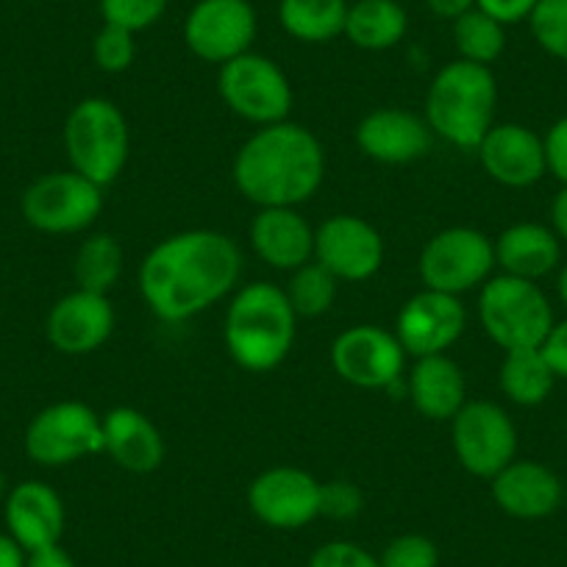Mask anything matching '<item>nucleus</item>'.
Returning <instances> with one entry per match:
<instances>
[{"label":"nucleus","mask_w":567,"mask_h":567,"mask_svg":"<svg viewBox=\"0 0 567 567\" xmlns=\"http://www.w3.org/2000/svg\"><path fill=\"white\" fill-rule=\"evenodd\" d=\"M243 254L228 234L212 228L162 239L140 265V296L165 323L206 312L237 287Z\"/></svg>","instance_id":"f257e3e1"},{"label":"nucleus","mask_w":567,"mask_h":567,"mask_svg":"<svg viewBox=\"0 0 567 567\" xmlns=\"http://www.w3.org/2000/svg\"><path fill=\"white\" fill-rule=\"evenodd\" d=\"M323 176V145L312 131L290 120L261 125L234 159V184L259 209L307 204Z\"/></svg>","instance_id":"f03ea898"},{"label":"nucleus","mask_w":567,"mask_h":567,"mask_svg":"<svg viewBox=\"0 0 567 567\" xmlns=\"http://www.w3.org/2000/svg\"><path fill=\"white\" fill-rule=\"evenodd\" d=\"M298 315L284 287L254 281L234 296L226 312V348L239 368L267 373L278 368L296 342Z\"/></svg>","instance_id":"7ed1b4c3"},{"label":"nucleus","mask_w":567,"mask_h":567,"mask_svg":"<svg viewBox=\"0 0 567 567\" xmlns=\"http://www.w3.org/2000/svg\"><path fill=\"white\" fill-rule=\"evenodd\" d=\"M495 103H498V84L493 70L456 59L445 64L429 86L425 123L456 148L476 151L493 128Z\"/></svg>","instance_id":"20e7f679"},{"label":"nucleus","mask_w":567,"mask_h":567,"mask_svg":"<svg viewBox=\"0 0 567 567\" xmlns=\"http://www.w3.org/2000/svg\"><path fill=\"white\" fill-rule=\"evenodd\" d=\"M64 148L75 173L109 187L128 162V120L106 97H84L64 120Z\"/></svg>","instance_id":"39448f33"},{"label":"nucleus","mask_w":567,"mask_h":567,"mask_svg":"<svg viewBox=\"0 0 567 567\" xmlns=\"http://www.w3.org/2000/svg\"><path fill=\"white\" fill-rule=\"evenodd\" d=\"M478 318L484 331L504 351L539 348L554 329V312L534 281L515 276L489 278L478 298Z\"/></svg>","instance_id":"423d86ee"},{"label":"nucleus","mask_w":567,"mask_h":567,"mask_svg":"<svg viewBox=\"0 0 567 567\" xmlns=\"http://www.w3.org/2000/svg\"><path fill=\"white\" fill-rule=\"evenodd\" d=\"M103 451V417L81 401H59L34 414L25 454L42 467H64Z\"/></svg>","instance_id":"0eeeda50"},{"label":"nucleus","mask_w":567,"mask_h":567,"mask_svg":"<svg viewBox=\"0 0 567 567\" xmlns=\"http://www.w3.org/2000/svg\"><path fill=\"white\" fill-rule=\"evenodd\" d=\"M25 223L42 234H79L103 212V187L75 171L37 178L20 200Z\"/></svg>","instance_id":"6e6552de"},{"label":"nucleus","mask_w":567,"mask_h":567,"mask_svg":"<svg viewBox=\"0 0 567 567\" xmlns=\"http://www.w3.org/2000/svg\"><path fill=\"white\" fill-rule=\"evenodd\" d=\"M220 95L234 114L248 123H284L292 112V86L272 59L243 53L220 68Z\"/></svg>","instance_id":"1a4fd4ad"},{"label":"nucleus","mask_w":567,"mask_h":567,"mask_svg":"<svg viewBox=\"0 0 567 567\" xmlns=\"http://www.w3.org/2000/svg\"><path fill=\"white\" fill-rule=\"evenodd\" d=\"M495 267V248L476 228H445L425 243L420 254V278L425 290L460 298L484 284Z\"/></svg>","instance_id":"9d476101"},{"label":"nucleus","mask_w":567,"mask_h":567,"mask_svg":"<svg viewBox=\"0 0 567 567\" xmlns=\"http://www.w3.org/2000/svg\"><path fill=\"white\" fill-rule=\"evenodd\" d=\"M451 443L471 476L493 478L515 460L517 429L498 403L467 401L451 420Z\"/></svg>","instance_id":"9b49d317"},{"label":"nucleus","mask_w":567,"mask_h":567,"mask_svg":"<svg viewBox=\"0 0 567 567\" xmlns=\"http://www.w3.org/2000/svg\"><path fill=\"white\" fill-rule=\"evenodd\" d=\"M256 12L248 0H198L184 20V42L209 64H226L250 51Z\"/></svg>","instance_id":"f8f14e48"},{"label":"nucleus","mask_w":567,"mask_h":567,"mask_svg":"<svg viewBox=\"0 0 567 567\" xmlns=\"http://www.w3.org/2000/svg\"><path fill=\"white\" fill-rule=\"evenodd\" d=\"M406 351L395 331L381 326H353L331 346V364L337 375L359 390H386L403 373Z\"/></svg>","instance_id":"ddd939ff"},{"label":"nucleus","mask_w":567,"mask_h":567,"mask_svg":"<svg viewBox=\"0 0 567 567\" xmlns=\"http://www.w3.org/2000/svg\"><path fill=\"white\" fill-rule=\"evenodd\" d=\"M315 261L337 281H368L384 265V239L357 215H334L315 231Z\"/></svg>","instance_id":"4468645a"},{"label":"nucleus","mask_w":567,"mask_h":567,"mask_svg":"<svg viewBox=\"0 0 567 567\" xmlns=\"http://www.w3.org/2000/svg\"><path fill=\"white\" fill-rule=\"evenodd\" d=\"M465 307L449 292L423 290L403 303L395 337L414 359L445 353L465 331Z\"/></svg>","instance_id":"2eb2a0df"},{"label":"nucleus","mask_w":567,"mask_h":567,"mask_svg":"<svg viewBox=\"0 0 567 567\" xmlns=\"http://www.w3.org/2000/svg\"><path fill=\"white\" fill-rule=\"evenodd\" d=\"M248 506L272 528H301L320 517V482L301 467H270L248 489Z\"/></svg>","instance_id":"dca6fc26"},{"label":"nucleus","mask_w":567,"mask_h":567,"mask_svg":"<svg viewBox=\"0 0 567 567\" xmlns=\"http://www.w3.org/2000/svg\"><path fill=\"white\" fill-rule=\"evenodd\" d=\"M114 331V309L109 296L75 290L59 298L48 315V340L64 357H86L97 351Z\"/></svg>","instance_id":"f3484780"},{"label":"nucleus","mask_w":567,"mask_h":567,"mask_svg":"<svg viewBox=\"0 0 567 567\" xmlns=\"http://www.w3.org/2000/svg\"><path fill=\"white\" fill-rule=\"evenodd\" d=\"M476 151L487 176L504 187H532L548 173L543 140L526 125H493Z\"/></svg>","instance_id":"a211bd4d"},{"label":"nucleus","mask_w":567,"mask_h":567,"mask_svg":"<svg viewBox=\"0 0 567 567\" xmlns=\"http://www.w3.org/2000/svg\"><path fill=\"white\" fill-rule=\"evenodd\" d=\"M434 131L406 109H375L359 123L357 145L381 165H409L432 151Z\"/></svg>","instance_id":"6ab92c4d"},{"label":"nucleus","mask_w":567,"mask_h":567,"mask_svg":"<svg viewBox=\"0 0 567 567\" xmlns=\"http://www.w3.org/2000/svg\"><path fill=\"white\" fill-rule=\"evenodd\" d=\"M493 498L501 512L517 520H539L559 509L561 482L550 467L532 460H512L493 478Z\"/></svg>","instance_id":"aec40b11"},{"label":"nucleus","mask_w":567,"mask_h":567,"mask_svg":"<svg viewBox=\"0 0 567 567\" xmlns=\"http://www.w3.org/2000/svg\"><path fill=\"white\" fill-rule=\"evenodd\" d=\"M7 528L23 550L56 545L64 532V504L56 489L45 482H23L9 489L3 501Z\"/></svg>","instance_id":"412c9836"},{"label":"nucleus","mask_w":567,"mask_h":567,"mask_svg":"<svg viewBox=\"0 0 567 567\" xmlns=\"http://www.w3.org/2000/svg\"><path fill=\"white\" fill-rule=\"evenodd\" d=\"M250 245L265 265L292 272L315 259V228L292 206H270L250 223Z\"/></svg>","instance_id":"4be33fe9"},{"label":"nucleus","mask_w":567,"mask_h":567,"mask_svg":"<svg viewBox=\"0 0 567 567\" xmlns=\"http://www.w3.org/2000/svg\"><path fill=\"white\" fill-rule=\"evenodd\" d=\"M103 451L128 473H154L165 462L159 429L131 406H117L103 417Z\"/></svg>","instance_id":"5701e85b"},{"label":"nucleus","mask_w":567,"mask_h":567,"mask_svg":"<svg viewBox=\"0 0 567 567\" xmlns=\"http://www.w3.org/2000/svg\"><path fill=\"white\" fill-rule=\"evenodd\" d=\"M409 398L423 417L454 420L467 403L462 368L445 353L417 359L409 373Z\"/></svg>","instance_id":"b1692460"},{"label":"nucleus","mask_w":567,"mask_h":567,"mask_svg":"<svg viewBox=\"0 0 567 567\" xmlns=\"http://www.w3.org/2000/svg\"><path fill=\"white\" fill-rule=\"evenodd\" d=\"M495 248V265L506 276L526 278V281H537V278L548 276L556 265H559V237L550 228L539 226V223H517L509 226L498 239L493 243Z\"/></svg>","instance_id":"393cba45"},{"label":"nucleus","mask_w":567,"mask_h":567,"mask_svg":"<svg viewBox=\"0 0 567 567\" xmlns=\"http://www.w3.org/2000/svg\"><path fill=\"white\" fill-rule=\"evenodd\" d=\"M406 29V9L398 0H357L348 7L346 37L362 51H390Z\"/></svg>","instance_id":"a878e982"},{"label":"nucleus","mask_w":567,"mask_h":567,"mask_svg":"<svg viewBox=\"0 0 567 567\" xmlns=\"http://www.w3.org/2000/svg\"><path fill=\"white\" fill-rule=\"evenodd\" d=\"M348 0H281L278 20L298 42L320 45L346 34Z\"/></svg>","instance_id":"bb28decb"},{"label":"nucleus","mask_w":567,"mask_h":567,"mask_svg":"<svg viewBox=\"0 0 567 567\" xmlns=\"http://www.w3.org/2000/svg\"><path fill=\"white\" fill-rule=\"evenodd\" d=\"M554 370L539 348H515L506 351L498 370V384L504 395L517 406H537L554 390Z\"/></svg>","instance_id":"cd10ccee"},{"label":"nucleus","mask_w":567,"mask_h":567,"mask_svg":"<svg viewBox=\"0 0 567 567\" xmlns=\"http://www.w3.org/2000/svg\"><path fill=\"white\" fill-rule=\"evenodd\" d=\"M123 248H120L112 234H92L90 239L81 243L73 261V276L79 290L109 296V290L123 276Z\"/></svg>","instance_id":"c85d7f7f"},{"label":"nucleus","mask_w":567,"mask_h":567,"mask_svg":"<svg viewBox=\"0 0 567 567\" xmlns=\"http://www.w3.org/2000/svg\"><path fill=\"white\" fill-rule=\"evenodd\" d=\"M454 48L465 62L489 68L506 51V25L473 7L454 20Z\"/></svg>","instance_id":"c756f323"},{"label":"nucleus","mask_w":567,"mask_h":567,"mask_svg":"<svg viewBox=\"0 0 567 567\" xmlns=\"http://www.w3.org/2000/svg\"><path fill=\"white\" fill-rule=\"evenodd\" d=\"M337 278L318 261H307L303 267L292 270L290 281L284 287L298 318H320L329 312L337 301Z\"/></svg>","instance_id":"7c9ffc66"},{"label":"nucleus","mask_w":567,"mask_h":567,"mask_svg":"<svg viewBox=\"0 0 567 567\" xmlns=\"http://www.w3.org/2000/svg\"><path fill=\"white\" fill-rule=\"evenodd\" d=\"M528 25L545 53L567 62V0H539Z\"/></svg>","instance_id":"2f4dec72"},{"label":"nucleus","mask_w":567,"mask_h":567,"mask_svg":"<svg viewBox=\"0 0 567 567\" xmlns=\"http://www.w3.org/2000/svg\"><path fill=\"white\" fill-rule=\"evenodd\" d=\"M171 0H97L103 23L120 25V29L131 31H145L162 20L167 12Z\"/></svg>","instance_id":"473e14b6"},{"label":"nucleus","mask_w":567,"mask_h":567,"mask_svg":"<svg viewBox=\"0 0 567 567\" xmlns=\"http://www.w3.org/2000/svg\"><path fill=\"white\" fill-rule=\"evenodd\" d=\"M134 34L120 25L103 23V29L95 34V42H92V59H95L97 70L103 73H123V70L131 68L134 62Z\"/></svg>","instance_id":"72a5a7b5"},{"label":"nucleus","mask_w":567,"mask_h":567,"mask_svg":"<svg viewBox=\"0 0 567 567\" xmlns=\"http://www.w3.org/2000/svg\"><path fill=\"white\" fill-rule=\"evenodd\" d=\"M381 567H437L440 550L423 534H403L384 548L379 559Z\"/></svg>","instance_id":"f704fd0d"},{"label":"nucleus","mask_w":567,"mask_h":567,"mask_svg":"<svg viewBox=\"0 0 567 567\" xmlns=\"http://www.w3.org/2000/svg\"><path fill=\"white\" fill-rule=\"evenodd\" d=\"M364 495L351 482L320 484V515L331 520H353L362 512Z\"/></svg>","instance_id":"c9c22d12"},{"label":"nucleus","mask_w":567,"mask_h":567,"mask_svg":"<svg viewBox=\"0 0 567 567\" xmlns=\"http://www.w3.org/2000/svg\"><path fill=\"white\" fill-rule=\"evenodd\" d=\"M309 567H381L379 559L373 554H368L364 548L353 543H326L309 559Z\"/></svg>","instance_id":"e433bc0d"},{"label":"nucleus","mask_w":567,"mask_h":567,"mask_svg":"<svg viewBox=\"0 0 567 567\" xmlns=\"http://www.w3.org/2000/svg\"><path fill=\"white\" fill-rule=\"evenodd\" d=\"M545 145V165L548 173H554L561 184H567V117L550 125V131L543 140Z\"/></svg>","instance_id":"4c0bfd02"},{"label":"nucleus","mask_w":567,"mask_h":567,"mask_svg":"<svg viewBox=\"0 0 567 567\" xmlns=\"http://www.w3.org/2000/svg\"><path fill=\"white\" fill-rule=\"evenodd\" d=\"M539 0H476V9L487 12L489 18H495L498 23L512 25L528 20V14L534 12Z\"/></svg>","instance_id":"58836bf2"},{"label":"nucleus","mask_w":567,"mask_h":567,"mask_svg":"<svg viewBox=\"0 0 567 567\" xmlns=\"http://www.w3.org/2000/svg\"><path fill=\"white\" fill-rule=\"evenodd\" d=\"M539 351L548 359L556 379H567V320L554 323V329L548 331V337H545V342L539 346Z\"/></svg>","instance_id":"ea45409f"},{"label":"nucleus","mask_w":567,"mask_h":567,"mask_svg":"<svg viewBox=\"0 0 567 567\" xmlns=\"http://www.w3.org/2000/svg\"><path fill=\"white\" fill-rule=\"evenodd\" d=\"M25 567H75L73 556L62 548V545H45V548L29 550L25 556Z\"/></svg>","instance_id":"a19ab883"},{"label":"nucleus","mask_w":567,"mask_h":567,"mask_svg":"<svg viewBox=\"0 0 567 567\" xmlns=\"http://www.w3.org/2000/svg\"><path fill=\"white\" fill-rule=\"evenodd\" d=\"M423 3L429 7V12L443 20H451V23L476 7V0H423Z\"/></svg>","instance_id":"79ce46f5"},{"label":"nucleus","mask_w":567,"mask_h":567,"mask_svg":"<svg viewBox=\"0 0 567 567\" xmlns=\"http://www.w3.org/2000/svg\"><path fill=\"white\" fill-rule=\"evenodd\" d=\"M25 550L12 534H0V567H25Z\"/></svg>","instance_id":"37998d69"},{"label":"nucleus","mask_w":567,"mask_h":567,"mask_svg":"<svg viewBox=\"0 0 567 567\" xmlns=\"http://www.w3.org/2000/svg\"><path fill=\"white\" fill-rule=\"evenodd\" d=\"M550 226H554V234L567 243V184L559 189V195L550 204Z\"/></svg>","instance_id":"c03bdc74"},{"label":"nucleus","mask_w":567,"mask_h":567,"mask_svg":"<svg viewBox=\"0 0 567 567\" xmlns=\"http://www.w3.org/2000/svg\"><path fill=\"white\" fill-rule=\"evenodd\" d=\"M559 298H561V303L567 307V265L561 267V272H559Z\"/></svg>","instance_id":"a18cd8bd"},{"label":"nucleus","mask_w":567,"mask_h":567,"mask_svg":"<svg viewBox=\"0 0 567 567\" xmlns=\"http://www.w3.org/2000/svg\"><path fill=\"white\" fill-rule=\"evenodd\" d=\"M7 495H9V482H7V473L0 471V504H3V501H7Z\"/></svg>","instance_id":"49530a36"}]
</instances>
